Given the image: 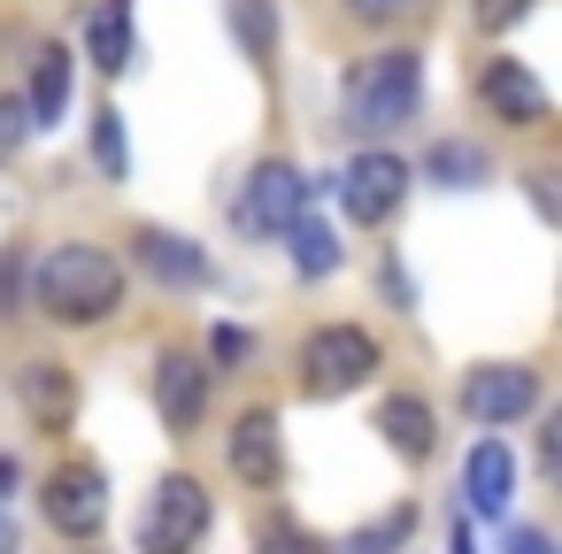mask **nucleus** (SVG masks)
Segmentation results:
<instances>
[{
  "label": "nucleus",
  "instance_id": "f257e3e1",
  "mask_svg": "<svg viewBox=\"0 0 562 554\" xmlns=\"http://www.w3.org/2000/svg\"><path fill=\"white\" fill-rule=\"evenodd\" d=\"M32 293H40V308L55 324H101L124 301V262L109 247H93V239H70V247H55L40 262V285Z\"/></svg>",
  "mask_w": 562,
  "mask_h": 554
},
{
  "label": "nucleus",
  "instance_id": "f03ea898",
  "mask_svg": "<svg viewBox=\"0 0 562 554\" xmlns=\"http://www.w3.org/2000/svg\"><path fill=\"white\" fill-rule=\"evenodd\" d=\"M416 101H424V63H416L408 47L370 55V63H355V78H347V124H355V132H401V124L416 116Z\"/></svg>",
  "mask_w": 562,
  "mask_h": 554
},
{
  "label": "nucleus",
  "instance_id": "7ed1b4c3",
  "mask_svg": "<svg viewBox=\"0 0 562 554\" xmlns=\"http://www.w3.org/2000/svg\"><path fill=\"white\" fill-rule=\"evenodd\" d=\"M370 370H378V339L362 324H324L301 339V393L308 400H339V393L370 385Z\"/></svg>",
  "mask_w": 562,
  "mask_h": 554
},
{
  "label": "nucleus",
  "instance_id": "20e7f679",
  "mask_svg": "<svg viewBox=\"0 0 562 554\" xmlns=\"http://www.w3.org/2000/svg\"><path fill=\"white\" fill-rule=\"evenodd\" d=\"M209 485L201 477H162L155 493H147V508H139V554H193V539L209 531Z\"/></svg>",
  "mask_w": 562,
  "mask_h": 554
},
{
  "label": "nucleus",
  "instance_id": "39448f33",
  "mask_svg": "<svg viewBox=\"0 0 562 554\" xmlns=\"http://www.w3.org/2000/svg\"><path fill=\"white\" fill-rule=\"evenodd\" d=\"M293 216H308V178H301L293 162H262V170L239 185V201H232V224H239L247 239L293 231Z\"/></svg>",
  "mask_w": 562,
  "mask_h": 554
},
{
  "label": "nucleus",
  "instance_id": "423d86ee",
  "mask_svg": "<svg viewBox=\"0 0 562 554\" xmlns=\"http://www.w3.org/2000/svg\"><path fill=\"white\" fill-rule=\"evenodd\" d=\"M40 508H47V523H55L63 539H93V531L109 523V477H101L93 462H63V470L47 477Z\"/></svg>",
  "mask_w": 562,
  "mask_h": 554
},
{
  "label": "nucleus",
  "instance_id": "0eeeda50",
  "mask_svg": "<svg viewBox=\"0 0 562 554\" xmlns=\"http://www.w3.org/2000/svg\"><path fill=\"white\" fill-rule=\"evenodd\" d=\"M462 408H470V423L501 431V423H516V416L539 408V377L524 362H485V370L462 377Z\"/></svg>",
  "mask_w": 562,
  "mask_h": 554
},
{
  "label": "nucleus",
  "instance_id": "6e6552de",
  "mask_svg": "<svg viewBox=\"0 0 562 554\" xmlns=\"http://www.w3.org/2000/svg\"><path fill=\"white\" fill-rule=\"evenodd\" d=\"M401 193H408V162H401V155H385V147L355 155V170L339 178V201H347V216H355V224H385V216L401 208Z\"/></svg>",
  "mask_w": 562,
  "mask_h": 554
},
{
  "label": "nucleus",
  "instance_id": "1a4fd4ad",
  "mask_svg": "<svg viewBox=\"0 0 562 554\" xmlns=\"http://www.w3.org/2000/svg\"><path fill=\"white\" fill-rule=\"evenodd\" d=\"M477 93H485V109L501 116V124H516V132H539L547 124V93H539V78L524 70V63H485V78H477Z\"/></svg>",
  "mask_w": 562,
  "mask_h": 554
},
{
  "label": "nucleus",
  "instance_id": "9d476101",
  "mask_svg": "<svg viewBox=\"0 0 562 554\" xmlns=\"http://www.w3.org/2000/svg\"><path fill=\"white\" fill-rule=\"evenodd\" d=\"M155 408H162L170 431H193V423L209 416V362L162 354V370H155Z\"/></svg>",
  "mask_w": 562,
  "mask_h": 554
},
{
  "label": "nucleus",
  "instance_id": "9b49d317",
  "mask_svg": "<svg viewBox=\"0 0 562 554\" xmlns=\"http://www.w3.org/2000/svg\"><path fill=\"white\" fill-rule=\"evenodd\" d=\"M16 400L32 408L40 431H70V416H78V385H70L63 362H24L16 370Z\"/></svg>",
  "mask_w": 562,
  "mask_h": 554
},
{
  "label": "nucleus",
  "instance_id": "f8f14e48",
  "mask_svg": "<svg viewBox=\"0 0 562 554\" xmlns=\"http://www.w3.org/2000/svg\"><path fill=\"white\" fill-rule=\"evenodd\" d=\"M462 493H470V516H501V508H508V493H516V454H508V439H477V446H470Z\"/></svg>",
  "mask_w": 562,
  "mask_h": 554
},
{
  "label": "nucleus",
  "instance_id": "ddd939ff",
  "mask_svg": "<svg viewBox=\"0 0 562 554\" xmlns=\"http://www.w3.org/2000/svg\"><path fill=\"white\" fill-rule=\"evenodd\" d=\"M232 470H239L247 485H278L285 454H278V416H270V408H247V416L232 423Z\"/></svg>",
  "mask_w": 562,
  "mask_h": 554
},
{
  "label": "nucleus",
  "instance_id": "4468645a",
  "mask_svg": "<svg viewBox=\"0 0 562 554\" xmlns=\"http://www.w3.org/2000/svg\"><path fill=\"white\" fill-rule=\"evenodd\" d=\"M378 431H385V446H393L401 462H424V454L439 446V423H431V408H424L416 393H393V400H378Z\"/></svg>",
  "mask_w": 562,
  "mask_h": 554
},
{
  "label": "nucleus",
  "instance_id": "2eb2a0df",
  "mask_svg": "<svg viewBox=\"0 0 562 554\" xmlns=\"http://www.w3.org/2000/svg\"><path fill=\"white\" fill-rule=\"evenodd\" d=\"M86 55H93V70H132V0H101L93 9V24H86Z\"/></svg>",
  "mask_w": 562,
  "mask_h": 554
},
{
  "label": "nucleus",
  "instance_id": "dca6fc26",
  "mask_svg": "<svg viewBox=\"0 0 562 554\" xmlns=\"http://www.w3.org/2000/svg\"><path fill=\"white\" fill-rule=\"evenodd\" d=\"M139 262H147L162 285H201V278H209L201 247H186L178 231H139Z\"/></svg>",
  "mask_w": 562,
  "mask_h": 554
},
{
  "label": "nucleus",
  "instance_id": "f3484780",
  "mask_svg": "<svg viewBox=\"0 0 562 554\" xmlns=\"http://www.w3.org/2000/svg\"><path fill=\"white\" fill-rule=\"evenodd\" d=\"M24 109H32V132H40V124H63V109H70V55H63V47L40 55V86H32Z\"/></svg>",
  "mask_w": 562,
  "mask_h": 554
},
{
  "label": "nucleus",
  "instance_id": "a211bd4d",
  "mask_svg": "<svg viewBox=\"0 0 562 554\" xmlns=\"http://www.w3.org/2000/svg\"><path fill=\"white\" fill-rule=\"evenodd\" d=\"M293 270L301 278H331L339 270V239H331V224H316V216H293Z\"/></svg>",
  "mask_w": 562,
  "mask_h": 554
},
{
  "label": "nucleus",
  "instance_id": "6ab92c4d",
  "mask_svg": "<svg viewBox=\"0 0 562 554\" xmlns=\"http://www.w3.org/2000/svg\"><path fill=\"white\" fill-rule=\"evenodd\" d=\"M424 170H431L439 185H485V155H477V147H462V139H439Z\"/></svg>",
  "mask_w": 562,
  "mask_h": 554
},
{
  "label": "nucleus",
  "instance_id": "aec40b11",
  "mask_svg": "<svg viewBox=\"0 0 562 554\" xmlns=\"http://www.w3.org/2000/svg\"><path fill=\"white\" fill-rule=\"evenodd\" d=\"M232 32H239V47L262 63V55L278 47V16H270V0H232Z\"/></svg>",
  "mask_w": 562,
  "mask_h": 554
},
{
  "label": "nucleus",
  "instance_id": "412c9836",
  "mask_svg": "<svg viewBox=\"0 0 562 554\" xmlns=\"http://www.w3.org/2000/svg\"><path fill=\"white\" fill-rule=\"evenodd\" d=\"M408 531H416V508H393L385 523H370V531H355V539H347L339 554H393V546H401Z\"/></svg>",
  "mask_w": 562,
  "mask_h": 554
},
{
  "label": "nucleus",
  "instance_id": "4be33fe9",
  "mask_svg": "<svg viewBox=\"0 0 562 554\" xmlns=\"http://www.w3.org/2000/svg\"><path fill=\"white\" fill-rule=\"evenodd\" d=\"M93 147H101V170H109V178H124V170H132V155H124V116H116V109L93 124Z\"/></svg>",
  "mask_w": 562,
  "mask_h": 554
},
{
  "label": "nucleus",
  "instance_id": "5701e85b",
  "mask_svg": "<svg viewBox=\"0 0 562 554\" xmlns=\"http://www.w3.org/2000/svg\"><path fill=\"white\" fill-rule=\"evenodd\" d=\"M262 546H270V554H324V546H316L301 523H285V516H270V523H262Z\"/></svg>",
  "mask_w": 562,
  "mask_h": 554
},
{
  "label": "nucleus",
  "instance_id": "b1692460",
  "mask_svg": "<svg viewBox=\"0 0 562 554\" xmlns=\"http://www.w3.org/2000/svg\"><path fill=\"white\" fill-rule=\"evenodd\" d=\"M24 132H32V109H24L16 93H0V155L24 147Z\"/></svg>",
  "mask_w": 562,
  "mask_h": 554
},
{
  "label": "nucleus",
  "instance_id": "393cba45",
  "mask_svg": "<svg viewBox=\"0 0 562 554\" xmlns=\"http://www.w3.org/2000/svg\"><path fill=\"white\" fill-rule=\"evenodd\" d=\"M16 293H24V255L9 247L0 255V316H16Z\"/></svg>",
  "mask_w": 562,
  "mask_h": 554
},
{
  "label": "nucleus",
  "instance_id": "a878e982",
  "mask_svg": "<svg viewBox=\"0 0 562 554\" xmlns=\"http://www.w3.org/2000/svg\"><path fill=\"white\" fill-rule=\"evenodd\" d=\"M209 347H216V362H247V354H255V339H247L239 324H216V339H209Z\"/></svg>",
  "mask_w": 562,
  "mask_h": 554
},
{
  "label": "nucleus",
  "instance_id": "bb28decb",
  "mask_svg": "<svg viewBox=\"0 0 562 554\" xmlns=\"http://www.w3.org/2000/svg\"><path fill=\"white\" fill-rule=\"evenodd\" d=\"M524 9H531V0H477V24H485V32H501V24H516Z\"/></svg>",
  "mask_w": 562,
  "mask_h": 554
},
{
  "label": "nucleus",
  "instance_id": "cd10ccee",
  "mask_svg": "<svg viewBox=\"0 0 562 554\" xmlns=\"http://www.w3.org/2000/svg\"><path fill=\"white\" fill-rule=\"evenodd\" d=\"M347 9H355V16H416L424 0H347Z\"/></svg>",
  "mask_w": 562,
  "mask_h": 554
},
{
  "label": "nucleus",
  "instance_id": "c85d7f7f",
  "mask_svg": "<svg viewBox=\"0 0 562 554\" xmlns=\"http://www.w3.org/2000/svg\"><path fill=\"white\" fill-rule=\"evenodd\" d=\"M508 554H554V539L531 531V523H516V531H508Z\"/></svg>",
  "mask_w": 562,
  "mask_h": 554
},
{
  "label": "nucleus",
  "instance_id": "c756f323",
  "mask_svg": "<svg viewBox=\"0 0 562 554\" xmlns=\"http://www.w3.org/2000/svg\"><path fill=\"white\" fill-rule=\"evenodd\" d=\"M0 493H16V462L9 454H0Z\"/></svg>",
  "mask_w": 562,
  "mask_h": 554
},
{
  "label": "nucleus",
  "instance_id": "7c9ffc66",
  "mask_svg": "<svg viewBox=\"0 0 562 554\" xmlns=\"http://www.w3.org/2000/svg\"><path fill=\"white\" fill-rule=\"evenodd\" d=\"M0 554H16V523L9 516H0Z\"/></svg>",
  "mask_w": 562,
  "mask_h": 554
},
{
  "label": "nucleus",
  "instance_id": "2f4dec72",
  "mask_svg": "<svg viewBox=\"0 0 562 554\" xmlns=\"http://www.w3.org/2000/svg\"><path fill=\"white\" fill-rule=\"evenodd\" d=\"M454 554H470V531H454Z\"/></svg>",
  "mask_w": 562,
  "mask_h": 554
}]
</instances>
